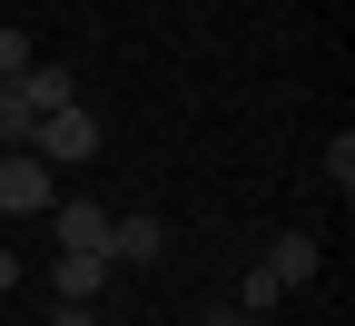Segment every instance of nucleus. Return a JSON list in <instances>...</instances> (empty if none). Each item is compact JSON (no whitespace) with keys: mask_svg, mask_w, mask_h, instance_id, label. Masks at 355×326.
<instances>
[{"mask_svg":"<svg viewBox=\"0 0 355 326\" xmlns=\"http://www.w3.org/2000/svg\"><path fill=\"white\" fill-rule=\"evenodd\" d=\"M30 158H50V168H79V158H99V109H89V99H60V109H40V129H30Z\"/></svg>","mask_w":355,"mask_h":326,"instance_id":"nucleus-1","label":"nucleus"},{"mask_svg":"<svg viewBox=\"0 0 355 326\" xmlns=\"http://www.w3.org/2000/svg\"><path fill=\"white\" fill-rule=\"evenodd\" d=\"M50 198H60V168L50 158H30V149L0 158V218H50Z\"/></svg>","mask_w":355,"mask_h":326,"instance_id":"nucleus-2","label":"nucleus"},{"mask_svg":"<svg viewBox=\"0 0 355 326\" xmlns=\"http://www.w3.org/2000/svg\"><path fill=\"white\" fill-rule=\"evenodd\" d=\"M158 257H168V218H148V208L109 218V267H158Z\"/></svg>","mask_w":355,"mask_h":326,"instance_id":"nucleus-3","label":"nucleus"},{"mask_svg":"<svg viewBox=\"0 0 355 326\" xmlns=\"http://www.w3.org/2000/svg\"><path fill=\"white\" fill-rule=\"evenodd\" d=\"M99 287H109V247H60V257H50V297L99 307Z\"/></svg>","mask_w":355,"mask_h":326,"instance_id":"nucleus-4","label":"nucleus"},{"mask_svg":"<svg viewBox=\"0 0 355 326\" xmlns=\"http://www.w3.org/2000/svg\"><path fill=\"white\" fill-rule=\"evenodd\" d=\"M50 238L60 247H109V208L99 198H50Z\"/></svg>","mask_w":355,"mask_h":326,"instance_id":"nucleus-5","label":"nucleus"},{"mask_svg":"<svg viewBox=\"0 0 355 326\" xmlns=\"http://www.w3.org/2000/svg\"><path fill=\"white\" fill-rule=\"evenodd\" d=\"M316 267H326V247H316V238H296V227H286V238H266V277H277L286 297H296Z\"/></svg>","mask_w":355,"mask_h":326,"instance_id":"nucleus-6","label":"nucleus"},{"mask_svg":"<svg viewBox=\"0 0 355 326\" xmlns=\"http://www.w3.org/2000/svg\"><path fill=\"white\" fill-rule=\"evenodd\" d=\"M20 99H30V109H60V99H79V70H60V60H30V70H20Z\"/></svg>","mask_w":355,"mask_h":326,"instance_id":"nucleus-7","label":"nucleus"},{"mask_svg":"<svg viewBox=\"0 0 355 326\" xmlns=\"http://www.w3.org/2000/svg\"><path fill=\"white\" fill-rule=\"evenodd\" d=\"M30 129H40V109L20 99V79H0V149H30Z\"/></svg>","mask_w":355,"mask_h":326,"instance_id":"nucleus-8","label":"nucleus"},{"mask_svg":"<svg viewBox=\"0 0 355 326\" xmlns=\"http://www.w3.org/2000/svg\"><path fill=\"white\" fill-rule=\"evenodd\" d=\"M277 297H286V287H277V277H266V257H257V267L237 277V316H266V307H277Z\"/></svg>","mask_w":355,"mask_h":326,"instance_id":"nucleus-9","label":"nucleus"},{"mask_svg":"<svg viewBox=\"0 0 355 326\" xmlns=\"http://www.w3.org/2000/svg\"><path fill=\"white\" fill-rule=\"evenodd\" d=\"M326 188H336V198H345V188H355V138H345V129H336V138H326Z\"/></svg>","mask_w":355,"mask_h":326,"instance_id":"nucleus-10","label":"nucleus"},{"mask_svg":"<svg viewBox=\"0 0 355 326\" xmlns=\"http://www.w3.org/2000/svg\"><path fill=\"white\" fill-rule=\"evenodd\" d=\"M50 326H99V307H79V297H50Z\"/></svg>","mask_w":355,"mask_h":326,"instance_id":"nucleus-11","label":"nucleus"},{"mask_svg":"<svg viewBox=\"0 0 355 326\" xmlns=\"http://www.w3.org/2000/svg\"><path fill=\"white\" fill-rule=\"evenodd\" d=\"M10 287H20V257H10V247H0V297H10Z\"/></svg>","mask_w":355,"mask_h":326,"instance_id":"nucleus-12","label":"nucleus"},{"mask_svg":"<svg viewBox=\"0 0 355 326\" xmlns=\"http://www.w3.org/2000/svg\"><path fill=\"white\" fill-rule=\"evenodd\" d=\"M188 326H247V316H227V307H217V316H188Z\"/></svg>","mask_w":355,"mask_h":326,"instance_id":"nucleus-13","label":"nucleus"}]
</instances>
